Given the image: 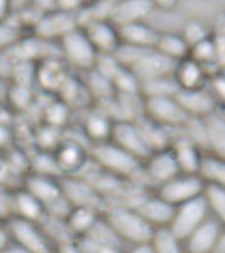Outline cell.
<instances>
[{
	"mask_svg": "<svg viewBox=\"0 0 225 253\" xmlns=\"http://www.w3.org/2000/svg\"><path fill=\"white\" fill-rule=\"evenodd\" d=\"M103 219L122 244L137 245L149 243L154 229L146 223L137 210L116 205L103 210Z\"/></svg>",
	"mask_w": 225,
	"mask_h": 253,
	"instance_id": "cell-1",
	"label": "cell"
},
{
	"mask_svg": "<svg viewBox=\"0 0 225 253\" xmlns=\"http://www.w3.org/2000/svg\"><path fill=\"white\" fill-rule=\"evenodd\" d=\"M90 160L99 169L118 179H133L141 173L142 162L111 141L91 146Z\"/></svg>",
	"mask_w": 225,
	"mask_h": 253,
	"instance_id": "cell-2",
	"label": "cell"
},
{
	"mask_svg": "<svg viewBox=\"0 0 225 253\" xmlns=\"http://www.w3.org/2000/svg\"><path fill=\"white\" fill-rule=\"evenodd\" d=\"M57 43L61 58L70 69L82 73H88L94 69L98 53L91 45L82 28L76 27L69 32Z\"/></svg>",
	"mask_w": 225,
	"mask_h": 253,
	"instance_id": "cell-3",
	"label": "cell"
},
{
	"mask_svg": "<svg viewBox=\"0 0 225 253\" xmlns=\"http://www.w3.org/2000/svg\"><path fill=\"white\" fill-rule=\"evenodd\" d=\"M12 244L27 253L50 252V241L38 223L11 216L5 221Z\"/></svg>",
	"mask_w": 225,
	"mask_h": 253,
	"instance_id": "cell-4",
	"label": "cell"
},
{
	"mask_svg": "<svg viewBox=\"0 0 225 253\" xmlns=\"http://www.w3.org/2000/svg\"><path fill=\"white\" fill-rule=\"evenodd\" d=\"M144 116L166 129H179L188 120L175 96L144 99Z\"/></svg>",
	"mask_w": 225,
	"mask_h": 253,
	"instance_id": "cell-5",
	"label": "cell"
},
{
	"mask_svg": "<svg viewBox=\"0 0 225 253\" xmlns=\"http://www.w3.org/2000/svg\"><path fill=\"white\" fill-rule=\"evenodd\" d=\"M203 189H204V183L200 181V178L196 174L179 173L167 182L155 187L154 194L170 206L177 207L201 197Z\"/></svg>",
	"mask_w": 225,
	"mask_h": 253,
	"instance_id": "cell-6",
	"label": "cell"
},
{
	"mask_svg": "<svg viewBox=\"0 0 225 253\" xmlns=\"http://www.w3.org/2000/svg\"><path fill=\"white\" fill-rule=\"evenodd\" d=\"M186 253H224V221L207 217L185 241Z\"/></svg>",
	"mask_w": 225,
	"mask_h": 253,
	"instance_id": "cell-7",
	"label": "cell"
},
{
	"mask_svg": "<svg viewBox=\"0 0 225 253\" xmlns=\"http://www.w3.org/2000/svg\"><path fill=\"white\" fill-rule=\"evenodd\" d=\"M59 177H76L90 161V150L76 140H61L55 149L51 152Z\"/></svg>",
	"mask_w": 225,
	"mask_h": 253,
	"instance_id": "cell-8",
	"label": "cell"
},
{
	"mask_svg": "<svg viewBox=\"0 0 225 253\" xmlns=\"http://www.w3.org/2000/svg\"><path fill=\"white\" fill-rule=\"evenodd\" d=\"M209 216L211 215L204 201L199 197L193 201L174 207L173 217L167 228L183 243Z\"/></svg>",
	"mask_w": 225,
	"mask_h": 253,
	"instance_id": "cell-9",
	"label": "cell"
},
{
	"mask_svg": "<svg viewBox=\"0 0 225 253\" xmlns=\"http://www.w3.org/2000/svg\"><path fill=\"white\" fill-rule=\"evenodd\" d=\"M70 75V67L61 55H53L36 63L35 84L47 94L57 96Z\"/></svg>",
	"mask_w": 225,
	"mask_h": 253,
	"instance_id": "cell-10",
	"label": "cell"
},
{
	"mask_svg": "<svg viewBox=\"0 0 225 253\" xmlns=\"http://www.w3.org/2000/svg\"><path fill=\"white\" fill-rule=\"evenodd\" d=\"M78 27L74 13L61 11L55 7L53 11L41 16L33 27V36L49 42H58L63 36Z\"/></svg>",
	"mask_w": 225,
	"mask_h": 253,
	"instance_id": "cell-11",
	"label": "cell"
},
{
	"mask_svg": "<svg viewBox=\"0 0 225 253\" xmlns=\"http://www.w3.org/2000/svg\"><path fill=\"white\" fill-rule=\"evenodd\" d=\"M181 173L170 148L157 150L142 162V175L154 189Z\"/></svg>",
	"mask_w": 225,
	"mask_h": 253,
	"instance_id": "cell-12",
	"label": "cell"
},
{
	"mask_svg": "<svg viewBox=\"0 0 225 253\" xmlns=\"http://www.w3.org/2000/svg\"><path fill=\"white\" fill-rule=\"evenodd\" d=\"M62 178L46 175V174L32 173L24 178L23 187L25 191L33 195L47 210L50 206L63 198Z\"/></svg>",
	"mask_w": 225,
	"mask_h": 253,
	"instance_id": "cell-13",
	"label": "cell"
},
{
	"mask_svg": "<svg viewBox=\"0 0 225 253\" xmlns=\"http://www.w3.org/2000/svg\"><path fill=\"white\" fill-rule=\"evenodd\" d=\"M110 141L121 148L122 150H125L126 153L132 154L141 162L145 161L150 156V150L148 149L145 141L142 140L141 133L134 122H126V120L114 122Z\"/></svg>",
	"mask_w": 225,
	"mask_h": 253,
	"instance_id": "cell-14",
	"label": "cell"
},
{
	"mask_svg": "<svg viewBox=\"0 0 225 253\" xmlns=\"http://www.w3.org/2000/svg\"><path fill=\"white\" fill-rule=\"evenodd\" d=\"M175 98L188 118L203 119L221 108V104L209 92L207 86L197 90L178 91Z\"/></svg>",
	"mask_w": 225,
	"mask_h": 253,
	"instance_id": "cell-15",
	"label": "cell"
},
{
	"mask_svg": "<svg viewBox=\"0 0 225 253\" xmlns=\"http://www.w3.org/2000/svg\"><path fill=\"white\" fill-rule=\"evenodd\" d=\"M98 54H114L120 46L117 27L111 20H98L82 28Z\"/></svg>",
	"mask_w": 225,
	"mask_h": 253,
	"instance_id": "cell-16",
	"label": "cell"
},
{
	"mask_svg": "<svg viewBox=\"0 0 225 253\" xmlns=\"http://www.w3.org/2000/svg\"><path fill=\"white\" fill-rule=\"evenodd\" d=\"M179 133L175 134L173 130V138L170 144V149L177 160L181 173L196 174L197 165L200 162L201 154L204 153L193 141H191L185 132L179 128Z\"/></svg>",
	"mask_w": 225,
	"mask_h": 253,
	"instance_id": "cell-17",
	"label": "cell"
},
{
	"mask_svg": "<svg viewBox=\"0 0 225 253\" xmlns=\"http://www.w3.org/2000/svg\"><path fill=\"white\" fill-rule=\"evenodd\" d=\"M175 65L177 62L170 61L169 58H166L158 51L151 49V50L146 51L141 57V59L129 70L137 77L141 83L145 81H150V79L171 77Z\"/></svg>",
	"mask_w": 225,
	"mask_h": 253,
	"instance_id": "cell-18",
	"label": "cell"
},
{
	"mask_svg": "<svg viewBox=\"0 0 225 253\" xmlns=\"http://www.w3.org/2000/svg\"><path fill=\"white\" fill-rule=\"evenodd\" d=\"M117 32L120 43L141 49H154L159 36V29L146 23L145 20L120 25Z\"/></svg>",
	"mask_w": 225,
	"mask_h": 253,
	"instance_id": "cell-19",
	"label": "cell"
},
{
	"mask_svg": "<svg viewBox=\"0 0 225 253\" xmlns=\"http://www.w3.org/2000/svg\"><path fill=\"white\" fill-rule=\"evenodd\" d=\"M134 209L153 229L167 228L174 212L173 206L162 201L155 194L142 197Z\"/></svg>",
	"mask_w": 225,
	"mask_h": 253,
	"instance_id": "cell-20",
	"label": "cell"
},
{
	"mask_svg": "<svg viewBox=\"0 0 225 253\" xmlns=\"http://www.w3.org/2000/svg\"><path fill=\"white\" fill-rule=\"evenodd\" d=\"M200 120L204 134V153L224 157L225 120L223 110L219 108Z\"/></svg>",
	"mask_w": 225,
	"mask_h": 253,
	"instance_id": "cell-21",
	"label": "cell"
},
{
	"mask_svg": "<svg viewBox=\"0 0 225 253\" xmlns=\"http://www.w3.org/2000/svg\"><path fill=\"white\" fill-rule=\"evenodd\" d=\"M173 79L178 91H191L205 87L208 75L204 67L187 57L177 62L173 71Z\"/></svg>",
	"mask_w": 225,
	"mask_h": 253,
	"instance_id": "cell-22",
	"label": "cell"
},
{
	"mask_svg": "<svg viewBox=\"0 0 225 253\" xmlns=\"http://www.w3.org/2000/svg\"><path fill=\"white\" fill-rule=\"evenodd\" d=\"M103 215V211L90 206H71L70 211L65 217L69 232L73 237H83L90 232Z\"/></svg>",
	"mask_w": 225,
	"mask_h": 253,
	"instance_id": "cell-23",
	"label": "cell"
},
{
	"mask_svg": "<svg viewBox=\"0 0 225 253\" xmlns=\"http://www.w3.org/2000/svg\"><path fill=\"white\" fill-rule=\"evenodd\" d=\"M113 123V120L103 111L94 110L88 112L83 120L82 132L91 142V146L104 144L111 140Z\"/></svg>",
	"mask_w": 225,
	"mask_h": 253,
	"instance_id": "cell-24",
	"label": "cell"
},
{
	"mask_svg": "<svg viewBox=\"0 0 225 253\" xmlns=\"http://www.w3.org/2000/svg\"><path fill=\"white\" fill-rule=\"evenodd\" d=\"M12 216L20 217L24 220L39 223L46 215V210L33 195L25 191L23 187L16 189L12 195Z\"/></svg>",
	"mask_w": 225,
	"mask_h": 253,
	"instance_id": "cell-25",
	"label": "cell"
},
{
	"mask_svg": "<svg viewBox=\"0 0 225 253\" xmlns=\"http://www.w3.org/2000/svg\"><path fill=\"white\" fill-rule=\"evenodd\" d=\"M153 9L154 5L150 1L134 0V1L114 3L110 20L116 27L134 23V21H144L153 12Z\"/></svg>",
	"mask_w": 225,
	"mask_h": 253,
	"instance_id": "cell-26",
	"label": "cell"
},
{
	"mask_svg": "<svg viewBox=\"0 0 225 253\" xmlns=\"http://www.w3.org/2000/svg\"><path fill=\"white\" fill-rule=\"evenodd\" d=\"M154 50L173 62H179L182 59L188 57L189 46L179 32L159 31V36H158Z\"/></svg>",
	"mask_w": 225,
	"mask_h": 253,
	"instance_id": "cell-27",
	"label": "cell"
},
{
	"mask_svg": "<svg viewBox=\"0 0 225 253\" xmlns=\"http://www.w3.org/2000/svg\"><path fill=\"white\" fill-rule=\"evenodd\" d=\"M196 175L204 185H221L225 183L224 157H219L211 153L201 154L197 165Z\"/></svg>",
	"mask_w": 225,
	"mask_h": 253,
	"instance_id": "cell-28",
	"label": "cell"
},
{
	"mask_svg": "<svg viewBox=\"0 0 225 253\" xmlns=\"http://www.w3.org/2000/svg\"><path fill=\"white\" fill-rule=\"evenodd\" d=\"M201 199L204 201L211 216L224 221L225 217V187L221 185H204Z\"/></svg>",
	"mask_w": 225,
	"mask_h": 253,
	"instance_id": "cell-29",
	"label": "cell"
},
{
	"mask_svg": "<svg viewBox=\"0 0 225 253\" xmlns=\"http://www.w3.org/2000/svg\"><path fill=\"white\" fill-rule=\"evenodd\" d=\"M150 245L154 253H186L183 243L169 228L154 229Z\"/></svg>",
	"mask_w": 225,
	"mask_h": 253,
	"instance_id": "cell-30",
	"label": "cell"
},
{
	"mask_svg": "<svg viewBox=\"0 0 225 253\" xmlns=\"http://www.w3.org/2000/svg\"><path fill=\"white\" fill-rule=\"evenodd\" d=\"M179 33L189 47L212 36L208 25L197 17H189V19L185 20Z\"/></svg>",
	"mask_w": 225,
	"mask_h": 253,
	"instance_id": "cell-31",
	"label": "cell"
},
{
	"mask_svg": "<svg viewBox=\"0 0 225 253\" xmlns=\"http://www.w3.org/2000/svg\"><path fill=\"white\" fill-rule=\"evenodd\" d=\"M70 118V107L65 104L62 100L54 99L43 110V126H51L55 129H62L69 123Z\"/></svg>",
	"mask_w": 225,
	"mask_h": 253,
	"instance_id": "cell-32",
	"label": "cell"
},
{
	"mask_svg": "<svg viewBox=\"0 0 225 253\" xmlns=\"http://www.w3.org/2000/svg\"><path fill=\"white\" fill-rule=\"evenodd\" d=\"M23 37V29L19 25L8 19L0 23V53L11 50Z\"/></svg>",
	"mask_w": 225,
	"mask_h": 253,
	"instance_id": "cell-33",
	"label": "cell"
},
{
	"mask_svg": "<svg viewBox=\"0 0 225 253\" xmlns=\"http://www.w3.org/2000/svg\"><path fill=\"white\" fill-rule=\"evenodd\" d=\"M8 98L11 99V102L15 104L16 108L25 110V108L31 106L32 103L31 87L12 84L11 90L8 91Z\"/></svg>",
	"mask_w": 225,
	"mask_h": 253,
	"instance_id": "cell-34",
	"label": "cell"
},
{
	"mask_svg": "<svg viewBox=\"0 0 225 253\" xmlns=\"http://www.w3.org/2000/svg\"><path fill=\"white\" fill-rule=\"evenodd\" d=\"M55 253H83L82 249L79 248L76 240H70L61 243L57 245V251Z\"/></svg>",
	"mask_w": 225,
	"mask_h": 253,
	"instance_id": "cell-35",
	"label": "cell"
},
{
	"mask_svg": "<svg viewBox=\"0 0 225 253\" xmlns=\"http://www.w3.org/2000/svg\"><path fill=\"white\" fill-rule=\"evenodd\" d=\"M11 236H9V232H8L5 221H4V223H0V251L7 249L8 247H11Z\"/></svg>",
	"mask_w": 225,
	"mask_h": 253,
	"instance_id": "cell-36",
	"label": "cell"
},
{
	"mask_svg": "<svg viewBox=\"0 0 225 253\" xmlns=\"http://www.w3.org/2000/svg\"><path fill=\"white\" fill-rule=\"evenodd\" d=\"M11 170V165L3 157H0V185H4L8 181Z\"/></svg>",
	"mask_w": 225,
	"mask_h": 253,
	"instance_id": "cell-37",
	"label": "cell"
},
{
	"mask_svg": "<svg viewBox=\"0 0 225 253\" xmlns=\"http://www.w3.org/2000/svg\"><path fill=\"white\" fill-rule=\"evenodd\" d=\"M126 253H154V251L149 241V243H144V244L130 245Z\"/></svg>",
	"mask_w": 225,
	"mask_h": 253,
	"instance_id": "cell-38",
	"label": "cell"
},
{
	"mask_svg": "<svg viewBox=\"0 0 225 253\" xmlns=\"http://www.w3.org/2000/svg\"><path fill=\"white\" fill-rule=\"evenodd\" d=\"M9 141H11V133H9L7 126L0 124V148L7 146Z\"/></svg>",
	"mask_w": 225,
	"mask_h": 253,
	"instance_id": "cell-39",
	"label": "cell"
},
{
	"mask_svg": "<svg viewBox=\"0 0 225 253\" xmlns=\"http://www.w3.org/2000/svg\"><path fill=\"white\" fill-rule=\"evenodd\" d=\"M11 15V4L5 0H0V23H3Z\"/></svg>",
	"mask_w": 225,
	"mask_h": 253,
	"instance_id": "cell-40",
	"label": "cell"
},
{
	"mask_svg": "<svg viewBox=\"0 0 225 253\" xmlns=\"http://www.w3.org/2000/svg\"><path fill=\"white\" fill-rule=\"evenodd\" d=\"M0 253H27L23 249H20L19 247H16V245L12 244L11 247H8L7 249H4V251H0Z\"/></svg>",
	"mask_w": 225,
	"mask_h": 253,
	"instance_id": "cell-41",
	"label": "cell"
},
{
	"mask_svg": "<svg viewBox=\"0 0 225 253\" xmlns=\"http://www.w3.org/2000/svg\"><path fill=\"white\" fill-rule=\"evenodd\" d=\"M47 253H53V252H51V251H50V252H47Z\"/></svg>",
	"mask_w": 225,
	"mask_h": 253,
	"instance_id": "cell-42",
	"label": "cell"
},
{
	"mask_svg": "<svg viewBox=\"0 0 225 253\" xmlns=\"http://www.w3.org/2000/svg\"><path fill=\"white\" fill-rule=\"evenodd\" d=\"M213 253H219V252H213Z\"/></svg>",
	"mask_w": 225,
	"mask_h": 253,
	"instance_id": "cell-43",
	"label": "cell"
}]
</instances>
